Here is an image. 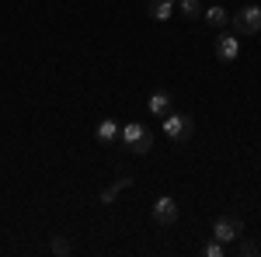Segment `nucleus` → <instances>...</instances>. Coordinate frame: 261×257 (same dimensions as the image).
I'll use <instances>...</instances> for the list:
<instances>
[{"label": "nucleus", "mask_w": 261, "mask_h": 257, "mask_svg": "<svg viewBox=\"0 0 261 257\" xmlns=\"http://www.w3.org/2000/svg\"><path fill=\"white\" fill-rule=\"evenodd\" d=\"M119 132H122V142H125V150H133V153H140V157L153 150V136H150V129H146L143 122H125Z\"/></svg>", "instance_id": "1"}, {"label": "nucleus", "mask_w": 261, "mask_h": 257, "mask_svg": "<svg viewBox=\"0 0 261 257\" xmlns=\"http://www.w3.org/2000/svg\"><path fill=\"white\" fill-rule=\"evenodd\" d=\"M195 132V119L188 111H167L164 115V136L174 139V142H188Z\"/></svg>", "instance_id": "2"}, {"label": "nucleus", "mask_w": 261, "mask_h": 257, "mask_svg": "<svg viewBox=\"0 0 261 257\" xmlns=\"http://www.w3.org/2000/svg\"><path fill=\"white\" fill-rule=\"evenodd\" d=\"M244 237V222L237 216H220L213 222V240H220V243H237Z\"/></svg>", "instance_id": "3"}, {"label": "nucleus", "mask_w": 261, "mask_h": 257, "mask_svg": "<svg viewBox=\"0 0 261 257\" xmlns=\"http://www.w3.org/2000/svg\"><path fill=\"white\" fill-rule=\"evenodd\" d=\"M233 28H237V35H258V32H261V7H258V4L241 7L237 18H233Z\"/></svg>", "instance_id": "4"}, {"label": "nucleus", "mask_w": 261, "mask_h": 257, "mask_svg": "<svg viewBox=\"0 0 261 257\" xmlns=\"http://www.w3.org/2000/svg\"><path fill=\"white\" fill-rule=\"evenodd\" d=\"M178 216H181V212H178V202H174L171 195H164V198L153 202V222H157V226H174Z\"/></svg>", "instance_id": "5"}, {"label": "nucleus", "mask_w": 261, "mask_h": 257, "mask_svg": "<svg viewBox=\"0 0 261 257\" xmlns=\"http://www.w3.org/2000/svg\"><path fill=\"white\" fill-rule=\"evenodd\" d=\"M216 56H220L223 63H233L237 56H241V39H237V35L220 32V39H216Z\"/></svg>", "instance_id": "6"}, {"label": "nucleus", "mask_w": 261, "mask_h": 257, "mask_svg": "<svg viewBox=\"0 0 261 257\" xmlns=\"http://www.w3.org/2000/svg\"><path fill=\"white\" fill-rule=\"evenodd\" d=\"M146 108H150V115L164 119V115L171 111V94H167V91H153V94H150V101H146Z\"/></svg>", "instance_id": "7"}, {"label": "nucleus", "mask_w": 261, "mask_h": 257, "mask_svg": "<svg viewBox=\"0 0 261 257\" xmlns=\"http://www.w3.org/2000/svg\"><path fill=\"white\" fill-rule=\"evenodd\" d=\"M202 14H205V24H209V28H216V32H223V28L230 24V14H226L223 7H205Z\"/></svg>", "instance_id": "8"}, {"label": "nucleus", "mask_w": 261, "mask_h": 257, "mask_svg": "<svg viewBox=\"0 0 261 257\" xmlns=\"http://www.w3.org/2000/svg\"><path fill=\"white\" fill-rule=\"evenodd\" d=\"M94 136H98V142H115V139H119V122L101 119L98 129H94Z\"/></svg>", "instance_id": "9"}, {"label": "nucleus", "mask_w": 261, "mask_h": 257, "mask_svg": "<svg viewBox=\"0 0 261 257\" xmlns=\"http://www.w3.org/2000/svg\"><path fill=\"white\" fill-rule=\"evenodd\" d=\"M150 18L153 21H167L171 14H174V0H150Z\"/></svg>", "instance_id": "10"}, {"label": "nucleus", "mask_w": 261, "mask_h": 257, "mask_svg": "<svg viewBox=\"0 0 261 257\" xmlns=\"http://www.w3.org/2000/svg\"><path fill=\"white\" fill-rule=\"evenodd\" d=\"M129 184H133V178H129V174H122V178L115 181L112 188H105V191H101V202H105V205H112V202H115V198H119L122 191L129 188Z\"/></svg>", "instance_id": "11"}, {"label": "nucleus", "mask_w": 261, "mask_h": 257, "mask_svg": "<svg viewBox=\"0 0 261 257\" xmlns=\"http://www.w3.org/2000/svg\"><path fill=\"white\" fill-rule=\"evenodd\" d=\"M49 250H53L56 257H66L70 250H73V247H70V240H66V237H53V243H49Z\"/></svg>", "instance_id": "12"}, {"label": "nucleus", "mask_w": 261, "mask_h": 257, "mask_svg": "<svg viewBox=\"0 0 261 257\" xmlns=\"http://www.w3.org/2000/svg\"><path fill=\"white\" fill-rule=\"evenodd\" d=\"M181 14H185V18H192V21H195V18L202 14V4H199V0H181Z\"/></svg>", "instance_id": "13"}, {"label": "nucleus", "mask_w": 261, "mask_h": 257, "mask_svg": "<svg viewBox=\"0 0 261 257\" xmlns=\"http://www.w3.org/2000/svg\"><path fill=\"white\" fill-rule=\"evenodd\" d=\"M258 250H261V247L254 243V240H244V237L237 240V254H241V257H254Z\"/></svg>", "instance_id": "14"}, {"label": "nucleus", "mask_w": 261, "mask_h": 257, "mask_svg": "<svg viewBox=\"0 0 261 257\" xmlns=\"http://www.w3.org/2000/svg\"><path fill=\"white\" fill-rule=\"evenodd\" d=\"M205 257H223L226 254V243H220V240H213V243H205V250H202Z\"/></svg>", "instance_id": "15"}]
</instances>
